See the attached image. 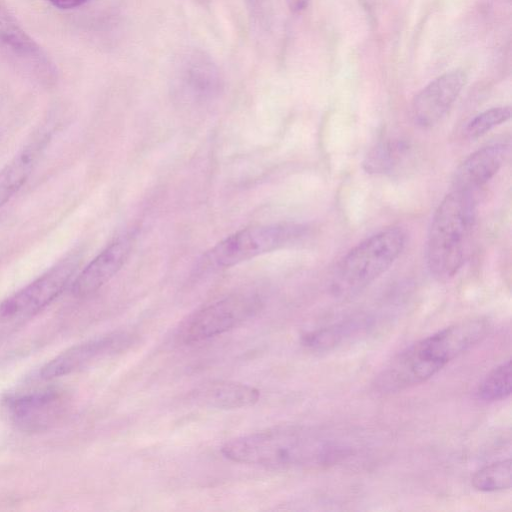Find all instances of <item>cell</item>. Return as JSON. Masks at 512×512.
<instances>
[{"label":"cell","mask_w":512,"mask_h":512,"mask_svg":"<svg viewBox=\"0 0 512 512\" xmlns=\"http://www.w3.org/2000/svg\"><path fill=\"white\" fill-rule=\"evenodd\" d=\"M176 68L175 87L185 100L200 102L218 94L219 71L204 53L194 51L184 55Z\"/></svg>","instance_id":"cell-12"},{"label":"cell","mask_w":512,"mask_h":512,"mask_svg":"<svg viewBox=\"0 0 512 512\" xmlns=\"http://www.w3.org/2000/svg\"><path fill=\"white\" fill-rule=\"evenodd\" d=\"M308 228L297 223H277L242 229L216 244L204 257L213 268H227L290 246L306 236Z\"/></svg>","instance_id":"cell-5"},{"label":"cell","mask_w":512,"mask_h":512,"mask_svg":"<svg viewBox=\"0 0 512 512\" xmlns=\"http://www.w3.org/2000/svg\"><path fill=\"white\" fill-rule=\"evenodd\" d=\"M50 138V131H40L0 170V208L26 183Z\"/></svg>","instance_id":"cell-14"},{"label":"cell","mask_w":512,"mask_h":512,"mask_svg":"<svg viewBox=\"0 0 512 512\" xmlns=\"http://www.w3.org/2000/svg\"><path fill=\"white\" fill-rule=\"evenodd\" d=\"M508 152L504 143H495L472 153L455 173V189L472 192L487 183L501 168Z\"/></svg>","instance_id":"cell-15"},{"label":"cell","mask_w":512,"mask_h":512,"mask_svg":"<svg viewBox=\"0 0 512 512\" xmlns=\"http://www.w3.org/2000/svg\"><path fill=\"white\" fill-rule=\"evenodd\" d=\"M366 327L364 318L349 319L305 334L303 344L314 350H327L355 336Z\"/></svg>","instance_id":"cell-17"},{"label":"cell","mask_w":512,"mask_h":512,"mask_svg":"<svg viewBox=\"0 0 512 512\" xmlns=\"http://www.w3.org/2000/svg\"><path fill=\"white\" fill-rule=\"evenodd\" d=\"M247 3L253 7V8H257L261 5V3L264 1V0H246Z\"/></svg>","instance_id":"cell-24"},{"label":"cell","mask_w":512,"mask_h":512,"mask_svg":"<svg viewBox=\"0 0 512 512\" xmlns=\"http://www.w3.org/2000/svg\"><path fill=\"white\" fill-rule=\"evenodd\" d=\"M475 222L473 193L454 189L437 207L427 239V264L431 274L445 281L463 266Z\"/></svg>","instance_id":"cell-3"},{"label":"cell","mask_w":512,"mask_h":512,"mask_svg":"<svg viewBox=\"0 0 512 512\" xmlns=\"http://www.w3.org/2000/svg\"><path fill=\"white\" fill-rule=\"evenodd\" d=\"M486 319L464 320L429 335L396 355L376 377L377 392L391 394L421 384L488 333Z\"/></svg>","instance_id":"cell-2"},{"label":"cell","mask_w":512,"mask_h":512,"mask_svg":"<svg viewBox=\"0 0 512 512\" xmlns=\"http://www.w3.org/2000/svg\"><path fill=\"white\" fill-rule=\"evenodd\" d=\"M50 2L53 6L60 8V9H73L77 8L84 3H86L88 0H47Z\"/></svg>","instance_id":"cell-22"},{"label":"cell","mask_w":512,"mask_h":512,"mask_svg":"<svg viewBox=\"0 0 512 512\" xmlns=\"http://www.w3.org/2000/svg\"><path fill=\"white\" fill-rule=\"evenodd\" d=\"M466 83L461 70L446 72L426 85L414 98V122L423 128L437 124L449 111Z\"/></svg>","instance_id":"cell-11"},{"label":"cell","mask_w":512,"mask_h":512,"mask_svg":"<svg viewBox=\"0 0 512 512\" xmlns=\"http://www.w3.org/2000/svg\"><path fill=\"white\" fill-rule=\"evenodd\" d=\"M262 302L253 294H233L192 313L177 332L184 344H193L225 333L256 315Z\"/></svg>","instance_id":"cell-6"},{"label":"cell","mask_w":512,"mask_h":512,"mask_svg":"<svg viewBox=\"0 0 512 512\" xmlns=\"http://www.w3.org/2000/svg\"><path fill=\"white\" fill-rule=\"evenodd\" d=\"M132 242L123 237L101 251L74 279L71 292L75 297H87L105 285L124 265Z\"/></svg>","instance_id":"cell-13"},{"label":"cell","mask_w":512,"mask_h":512,"mask_svg":"<svg viewBox=\"0 0 512 512\" xmlns=\"http://www.w3.org/2000/svg\"><path fill=\"white\" fill-rule=\"evenodd\" d=\"M0 56L17 70L36 80L48 82L54 78L53 63L1 2Z\"/></svg>","instance_id":"cell-9"},{"label":"cell","mask_w":512,"mask_h":512,"mask_svg":"<svg viewBox=\"0 0 512 512\" xmlns=\"http://www.w3.org/2000/svg\"><path fill=\"white\" fill-rule=\"evenodd\" d=\"M512 391L511 360L495 367L481 382L477 394L484 401H500L510 396Z\"/></svg>","instance_id":"cell-19"},{"label":"cell","mask_w":512,"mask_h":512,"mask_svg":"<svg viewBox=\"0 0 512 512\" xmlns=\"http://www.w3.org/2000/svg\"><path fill=\"white\" fill-rule=\"evenodd\" d=\"M221 451L231 461L273 469L327 466L350 453L339 439L300 425H279L235 437Z\"/></svg>","instance_id":"cell-1"},{"label":"cell","mask_w":512,"mask_h":512,"mask_svg":"<svg viewBox=\"0 0 512 512\" xmlns=\"http://www.w3.org/2000/svg\"><path fill=\"white\" fill-rule=\"evenodd\" d=\"M309 1L310 0H286V3L292 12L298 13L307 7Z\"/></svg>","instance_id":"cell-23"},{"label":"cell","mask_w":512,"mask_h":512,"mask_svg":"<svg viewBox=\"0 0 512 512\" xmlns=\"http://www.w3.org/2000/svg\"><path fill=\"white\" fill-rule=\"evenodd\" d=\"M70 398L58 387L12 393L3 401L9 421L20 431L39 433L58 424L68 413Z\"/></svg>","instance_id":"cell-8"},{"label":"cell","mask_w":512,"mask_h":512,"mask_svg":"<svg viewBox=\"0 0 512 512\" xmlns=\"http://www.w3.org/2000/svg\"><path fill=\"white\" fill-rule=\"evenodd\" d=\"M259 397V390L253 386L224 380L202 384L191 392V399L196 404L225 410L252 406Z\"/></svg>","instance_id":"cell-16"},{"label":"cell","mask_w":512,"mask_h":512,"mask_svg":"<svg viewBox=\"0 0 512 512\" xmlns=\"http://www.w3.org/2000/svg\"><path fill=\"white\" fill-rule=\"evenodd\" d=\"M133 336L113 332L74 345L45 363L38 371L40 380H52L82 371L93 364L121 353L131 346Z\"/></svg>","instance_id":"cell-10"},{"label":"cell","mask_w":512,"mask_h":512,"mask_svg":"<svg viewBox=\"0 0 512 512\" xmlns=\"http://www.w3.org/2000/svg\"><path fill=\"white\" fill-rule=\"evenodd\" d=\"M78 264L77 256H68L0 302V323L22 322L45 309L68 286Z\"/></svg>","instance_id":"cell-7"},{"label":"cell","mask_w":512,"mask_h":512,"mask_svg":"<svg viewBox=\"0 0 512 512\" xmlns=\"http://www.w3.org/2000/svg\"><path fill=\"white\" fill-rule=\"evenodd\" d=\"M472 486L481 492H496L508 490L512 486L511 459L490 463L474 473L471 478Z\"/></svg>","instance_id":"cell-18"},{"label":"cell","mask_w":512,"mask_h":512,"mask_svg":"<svg viewBox=\"0 0 512 512\" xmlns=\"http://www.w3.org/2000/svg\"><path fill=\"white\" fill-rule=\"evenodd\" d=\"M403 147L399 143L381 142L366 156L364 168L369 173H385L397 165Z\"/></svg>","instance_id":"cell-20"},{"label":"cell","mask_w":512,"mask_h":512,"mask_svg":"<svg viewBox=\"0 0 512 512\" xmlns=\"http://www.w3.org/2000/svg\"><path fill=\"white\" fill-rule=\"evenodd\" d=\"M405 241V232L391 227L360 242L339 263L332 281L334 294L351 296L370 285L400 256Z\"/></svg>","instance_id":"cell-4"},{"label":"cell","mask_w":512,"mask_h":512,"mask_svg":"<svg viewBox=\"0 0 512 512\" xmlns=\"http://www.w3.org/2000/svg\"><path fill=\"white\" fill-rule=\"evenodd\" d=\"M511 117L509 106L494 107L475 116L466 126L465 135L470 138H478L494 127L506 122Z\"/></svg>","instance_id":"cell-21"}]
</instances>
